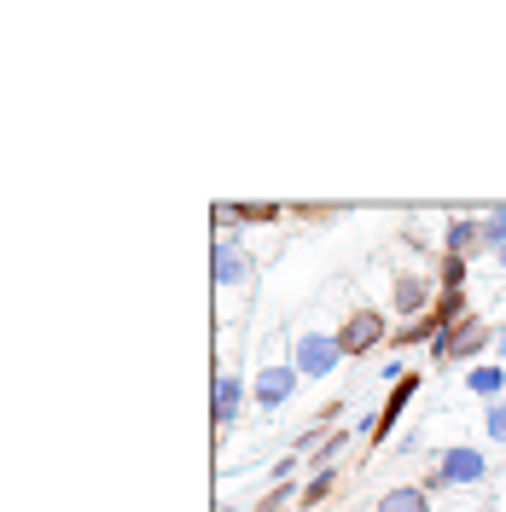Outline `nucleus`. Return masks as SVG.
<instances>
[{
	"mask_svg": "<svg viewBox=\"0 0 506 512\" xmlns=\"http://www.w3.org/2000/svg\"><path fill=\"white\" fill-rule=\"evenodd\" d=\"M472 483H489V454L472 443H454L437 454V466L425 472V489L443 495V489H472Z\"/></svg>",
	"mask_w": 506,
	"mask_h": 512,
	"instance_id": "nucleus-1",
	"label": "nucleus"
},
{
	"mask_svg": "<svg viewBox=\"0 0 506 512\" xmlns=\"http://www.w3.org/2000/svg\"><path fill=\"white\" fill-rule=\"evenodd\" d=\"M291 367L303 379H332L344 367V350H338V332H320V326H303L291 332Z\"/></svg>",
	"mask_w": 506,
	"mask_h": 512,
	"instance_id": "nucleus-2",
	"label": "nucleus"
},
{
	"mask_svg": "<svg viewBox=\"0 0 506 512\" xmlns=\"http://www.w3.org/2000/svg\"><path fill=\"white\" fill-rule=\"evenodd\" d=\"M297 384H303V373L291 367V355H268V361L256 367V379H251V402H256V414H280L285 402L297 396Z\"/></svg>",
	"mask_w": 506,
	"mask_h": 512,
	"instance_id": "nucleus-3",
	"label": "nucleus"
},
{
	"mask_svg": "<svg viewBox=\"0 0 506 512\" xmlns=\"http://www.w3.org/2000/svg\"><path fill=\"white\" fill-rule=\"evenodd\" d=\"M437 280L431 274H419V268H396L390 274V315L396 320H419V315H431L437 309Z\"/></svg>",
	"mask_w": 506,
	"mask_h": 512,
	"instance_id": "nucleus-4",
	"label": "nucleus"
},
{
	"mask_svg": "<svg viewBox=\"0 0 506 512\" xmlns=\"http://www.w3.org/2000/svg\"><path fill=\"white\" fill-rule=\"evenodd\" d=\"M210 274H216V291H251L256 286V256L239 245V239H216L210 245Z\"/></svg>",
	"mask_w": 506,
	"mask_h": 512,
	"instance_id": "nucleus-5",
	"label": "nucleus"
},
{
	"mask_svg": "<svg viewBox=\"0 0 506 512\" xmlns=\"http://www.w3.org/2000/svg\"><path fill=\"white\" fill-rule=\"evenodd\" d=\"M489 344H495V326H489V320H477V315H466L454 332H443V338L431 344V355H437V367H443V361H477Z\"/></svg>",
	"mask_w": 506,
	"mask_h": 512,
	"instance_id": "nucleus-6",
	"label": "nucleus"
},
{
	"mask_svg": "<svg viewBox=\"0 0 506 512\" xmlns=\"http://www.w3.org/2000/svg\"><path fill=\"white\" fill-rule=\"evenodd\" d=\"M384 338H390V320H384V309H355V315L338 326V350L349 355H367V350H379Z\"/></svg>",
	"mask_w": 506,
	"mask_h": 512,
	"instance_id": "nucleus-7",
	"label": "nucleus"
},
{
	"mask_svg": "<svg viewBox=\"0 0 506 512\" xmlns=\"http://www.w3.org/2000/svg\"><path fill=\"white\" fill-rule=\"evenodd\" d=\"M245 402H251V379H245L239 367H222V373H216V390H210V419H216V431H227L233 419L245 414Z\"/></svg>",
	"mask_w": 506,
	"mask_h": 512,
	"instance_id": "nucleus-8",
	"label": "nucleus"
},
{
	"mask_svg": "<svg viewBox=\"0 0 506 512\" xmlns=\"http://www.w3.org/2000/svg\"><path fill=\"white\" fill-rule=\"evenodd\" d=\"M413 396H419V373H402V379H396V390H390V402H384L379 419H373V431H367L373 443H384V437L396 431V419L408 414V402H413Z\"/></svg>",
	"mask_w": 506,
	"mask_h": 512,
	"instance_id": "nucleus-9",
	"label": "nucleus"
},
{
	"mask_svg": "<svg viewBox=\"0 0 506 512\" xmlns=\"http://www.w3.org/2000/svg\"><path fill=\"white\" fill-rule=\"evenodd\" d=\"M483 251V216H454V222L443 227V256H472Z\"/></svg>",
	"mask_w": 506,
	"mask_h": 512,
	"instance_id": "nucleus-10",
	"label": "nucleus"
},
{
	"mask_svg": "<svg viewBox=\"0 0 506 512\" xmlns=\"http://www.w3.org/2000/svg\"><path fill=\"white\" fill-rule=\"evenodd\" d=\"M373 512H431V489L425 483H402V489H384Z\"/></svg>",
	"mask_w": 506,
	"mask_h": 512,
	"instance_id": "nucleus-11",
	"label": "nucleus"
},
{
	"mask_svg": "<svg viewBox=\"0 0 506 512\" xmlns=\"http://www.w3.org/2000/svg\"><path fill=\"white\" fill-rule=\"evenodd\" d=\"M466 390H472V396H483V402H501L506 367H472V373H466Z\"/></svg>",
	"mask_w": 506,
	"mask_h": 512,
	"instance_id": "nucleus-12",
	"label": "nucleus"
},
{
	"mask_svg": "<svg viewBox=\"0 0 506 512\" xmlns=\"http://www.w3.org/2000/svg\"><path fill=\"white\" fill-rule=\"evenodd\" d=\"M332 489H338V466H315V478L303 483V501H297V507H303V512H315L320 501L332 495Z\"/></svg>",
	"mask_w": 506,
	"mask_h": 512,
	"instance_id": "nucleus-13",
	"label": "nucleus"
},
{
	"mask_svg": "<svg viewBox=\"0 0 506 512\" xmlns=\"http://www.w3.org/2000/svg\"><path fill=\"white\" fill-rule=\"evenodd\" d=\"M349 437H355V425H349V431H344V425H332V431H326V443L309 454V466H338V454L349 448Z\"/></svg>",
	"mask_w": 506,
	"mask_h": 512,
	"instance_id": "nucleus-14",
	"label": "nucleus"
},
{
	"mask_svg": "<svg viewBox=\"0 0 506 512\" xmlns=\"http://www.w3.org/2000/svg\"><path fill=\"white\" fill-rule=\"evenodd\" d=\"M483 251H489V256L506 251V204H495V210L483 216Z\"/></svg>",
	"mask_w": 506,
	"mask_h": 512,
	"instance_id": "nucleus-15",
	"label": "nucleus"
},
{
	"mask_svg": "<svg viewBox=\"0 0 506 512\" xmlns=\"http://www.w3.org/2000/svg\"><path fill=\"white\" fill-rule=\"evenodd\" d=\"M483 431L495 448H506V402H483Z\"/></svg>",
	"mask_w": 506,
	"mask_h": 512,
	"instance_id": "nucleus-16",
	"label": "nucleus"
},
{
	"mask_svg": "<svg viewBox=\"0 0 506 512\" xmlns=\"http://www.w3.org/2000/svg\"><path fill=\"white\" fill-rule=\"evenodd\" d=\"M239 210V227H256V222H280L285 204H233Z\"/></svg>",
	"mask_w": 506,
	"mask_h": 512,
	"instance_id": "nucleus-17",
	"label": "nucleus"
},
{
	"mask_svg": "<svg viewBox=\"0 0 506 512\" xmlns=\"http://www.w3.org/2000/svg\"><path fill=\"white\" fill-rule=\"evenodd\" d=\"M437 286H443V291H460V286H466V256H443V268H437Z\"/></svg>",
	"mask_w": 506,
	"mask_h": 512,
	"instance_id": "nucleus-18",
	"label": "nucleus"
},
{
	"mask_svg": "<svg viewBox=\"0 0 506 512\" xmlns=\"http://www.w3.org/2000/svg\"><path fill=\"white\" fill-rule=\"evenodd\" d=\"M495 350H501V361H506V326H495Z\"/></svg>",
	"mask_w": 506,
	"mask_h": 512,
	"instance_id": "nucleus-19",
	"label": "nucleus"
},
{
	"mask_svg": "<svg viewBox=\"0 0 506 512\" xmlns=\"http://www.w3.org/2000/svg\"><path fill=\"white\" fill-rule=\"evenodd\" d=\"M495 262H501V268H506V251H495Z\"/></svg>",
	"mask_w": 506,
	"mask_h": 512,
	"instance_id": "nucleus-20",
	"label": "nucleus"
}]
</instances>
